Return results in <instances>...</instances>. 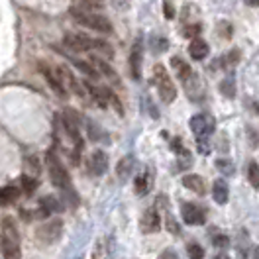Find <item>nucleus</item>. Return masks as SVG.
Masks as SVG:
<instances>
[{"label": "nucleus", "instance_id": "1", "mask_svg": "<svg viewBox=\"0 0 259 259\" xmlns=\"http://www.w3.org/2000/svg\"><path fill=\"white\" fill-rule=\"evenodd\" d=\"M71 18L81 24L89 30H95V32H102V33H110L112 32V22L108 18H104L102 14H97L95 10H84V8H71L69 10Z\"/></svg>", "mask_w": 259, "mask_h": 259}, {"label": "nucleus", "instance_id": "2", "mask_svg": "<svg viewBox=\"0 0 259 259\" xmlns=\"http://www.w3.org/2000/svg\"><path fill=\"white\" fill-rule=\"evenodd\" d=\"M65 46L73 51H93V49H98L106 55H112V49L108 48L104 41L100 39H93L89 35H82V33H67L65 35Z\"/></svg>", "mask_w": 259, "mask_h": 259}, {"label": "nucleus", "instance_id": "3", "mask_svg": "<svg viewBox=\"0 0 259 259\" xmlns=\"http://www.w3.org/2000/svg\"><path fill=\"white\" fill-rule=\"evenodd\" d=\"M46 165H48L51 183H53L57 189L65 191V193H69V194L73 193V191H71V179H69V173L65 171V167L61 165V161L57 159V155H55L53 151H49L48 155H46Z\"/></svg>", "mask_w": 259, "mask_h": 259}, {"label": "nucleus", "instance_id": "4", "mask_svg": "<svg viewBox=\"0 0 259 259\" xmlns=\"http://www.w3.org/2000/svg\"><path fill=\"white\" fill-rule=\"evenodd\" d=\"M153 84L157 87V93L165 104H171L177 98V89L163 65H155V69H153Z\"/></svg>", "mask_w": 259, "mask_h": 259}, {"label": "nucleus", "instance_id": "5", "mask_svg": "<svg viewBox=\"0 0 259 259\" xmlns=\"http://www.w3.org/2000/svg\"><path fill=\"white\" fill-rule=\"evenodd\" d=\"M37 67H39L41 75L46 77V81L49 82V87L53 89V93H55L57 97L67 98V89H65V84H63L61 69H51V67H49V65H46V63H39Z\"/></svg>", "mask_w": 259, "mask_h": 259}, {"label": "nucleus", "instance_id": "6", "mask_svg": "<svg viewBox=\"0 0 259 259\" xmlns=\"http://www.w3.org/2000/svg\"><path fill=\"white\" fill-rule=\"evenodd\" d=\"M61 230H63V222L61 220H49V222H46V224H41V226L37 228L35 236H37V240L41 243H53L59 240Z\"/></svg>", "mask_w": 259, "mask_h": 259}, {"label": "nucleus", "instance_id": "7", "mask_svg": "<svg viewBox=\"0 0 259 259\" xmlns=\"http://www.w3.org/2000/svg\"><path fill=\"white\" fill-rule=\"evenodd\" d=\"M191 130L196 138H208L214 132V118L208 114H196L191 118Z\"/></svg>", "mask_w": 259, "mask_h": 259}, {"label": "nucleus", "instance_id": "8", "mask_svg": "<svg viewBox=\"0 0 259 259\" xmlns=\"http://www.w3.org/2000/svg\"><path fill=\"white\" fill-rule=\"evenodd\" d=\"M181 216H183V220L189 226H200V224H204V212L200 210L196 204H193V202H185L181 206Z\"/></svg>", "mask_w": 259, "mask_h": 259}, {"label": "nucleus", "instance_id": "9", "mask_svg": "<svg viewBox=\"0 0 259 259\" xmlns=\"http://www.w3.org/2000/svg\"><path fill=\"white\" fill-rule=\"evenodd\" d=\"M140 228H142L144 234H153V232H157L161 228V218H159V214H157L155 208H149V210L144 212V218L140 222Z\"/></svg>", "mask_w": 259, "mask_h": 259}, {"label": "nucleus", "instance_id": "10", "mask_svg": "<svg viewBox=\"0 0 259 259\" xmlns=\"http://www.w3.org/2000/svg\"><path fill=\"white\" fill-rule=\"evenodd\" d=\"M91 63L95 65V69L98 71V75H104V77L112 82V84H116V87H120V84H122L120 77H118V73H116V71H114L112 67L106 63V61H102L100 57H93V59H91Z\"/></svg>", "mask_w": 259, "mask_h": 259}, {"label": "nucleus", "instance_id": "11", "mask_svg": "<svg viewBox=\"0 0 259 259\" xmlns=\"http://www.w3.org/2000/svg\"><path fill=\"white\" fill-rule=\"evenodd\" d=\"M91 171L100 177V175H104L106 171H108V155L104 153V151H93V155H91Z\"/></svg>", "mask_w": 259, "mask_h": 259}, {"label": "nucleus", "instance_id": "12", "mask_svg": "<svg viewBox=\"0 0 259 259\" xmlns=\"http://www.w3.org/2000/svg\"><path fill=\"white\" fill-rule=\"evenodd\" d=\"M130 71H132V77L134 79H140L142 77V44L136 41L132 53H130Z\"/></svg>", "mask_w": 259, "mask_h": 259}, {"label": "nucleus", "instance_id": "13", "mask_svg": "<svg viewBox=\"0 0 259 259\" xmlns=\"http://www.w3.org/2000/svg\"><path fill=\"white\" fill-rule=\"evenodd\" d=\"M208 51H210L208 44H206L204 39H200V37L193 39L191 46H189V55H191L193 59H196V61H202V59L208 55Z\"/></svg>", "mask_w": 259, "mask_h": 259}, {"label": "nucleus", "instance_id": "14", "mask_svg": "<svg viewBox=\"0 0 259 259\" xmlns=\"http://www.w3.org/2000/svg\"><path fill=\"white\" fill-rule=\"evenodd\" d=\"M151 185H153V173L146 169V171H142L138 179H136V194H140V196H144V194L149 193V189H151Z\"/></svg>", "mask_w": 259, "mask_h": 259}, {"label": "nucleus", "instance_id": "15", "mask_svg": "<svg viewBox=\"0 0 259 259\" xmlns=\"http://www.w3.org/2000/svg\"><path fill=\"white\" fill-rule=\"evenodd\" d=\"M212 196H214V200H216L218 204H226L228 202L230 191H228V183L224 179L214 181V185H212Z\"/></svg>", "mask_w": 259, "mask_h": 259}, {"label": "nucleus", "instance_id": "16", "mask_svg": "<svg viewBox=\"0 0 259 259\" xmlns=\"http://www.w3.org/2000/svg\"><path fill=\"white\" fill-rule=\"evenodd\" d=\"M183 185H185L189 191H193V193H196V194L206 193L204 179L200 177V175H185V179H183Z\"/></svg>", "mask_w": 259, "mask_h": 259}, {"label": "nucleus", "instance_id": "17", "mask_svg": "<svg viewBox=\"0 0 259 259\" xmlns=\"http://www.w3.org/2000/svg\"><path fill=\"white\" fill-rule=\"evenodd\" d=\"M20 193H22V189L18 185H6V187H2L0 189V204L4 206V204L14 202L18 196H20Z\"/></svg>", "mask_w": 259, "mask_h": 259}, {"label": "nucleus", "instance_id": "18", "mask_svg": "<svg viewBox=\"0 0 259 259\" xmlns=\"http://www.w3.org/2000/svg\"><path fill=\"white\" fill-rule=\"evenodd\" d=\"M173 67H175V69H177V73H179V79H181V81L185 82V84H187V81H189V79H191V77H189V75H191V73H193V71H191V67H189V65L185 63V61H183V59H179V57H175V59H173Z\"/></svg>", "mask_w": 259, "mask_h": 259}, {"label": "nucleus", "instance_id": "19", "mask_svg": "<svg viewBox=\"0 0 259 259\" xmlns=\"http://www.w3.org/2000/svg\"><path fill=\"white\" fill-rule=\"evenodd\" d=\"M132 169H134V157H132V155H128V157H124L122 161L118 163V177L128 179L130 173H132Z\"/></svg>", "mask_w": 259, "mask_h": 259}, {"label": "nucleus", "instance_id": "20", "mask_svg": "<svg viewBox=\"0 0 259 259\" xmlns=\"http://www.w3.org/2000/svg\"><path fill=\"white\" fill-rule=\"evenodd\" d=\"M20 185H22V191L26 194H33L35 191H37V179L35 177H30V175H22V179H20Z\"/></svg>", "mask_w": 259, "mask_h": 259}, {"label": "nucleus", "instance_id": "21", "mask_svg": "<svg viewBox=\"0 0 259 259\" xmlns=\"http://www.w3.org/2000/svg\"><path fill=\"white\" fill-rule=\"evenodd\" d=\"M247 179H249L253 189H259V165L255 161H251L247 165Z\"/></svg>", "mask_w": 259, "mask_h": 259}, {"label": "nucleus", "instance_id": "22", "mask_svg": "<svg viewBox=\"0 0 259 259\" xmlns=\"http://www.w3.org/2000/svg\"><path fill=\"white\" fill-rule=\"evenodd\" d=\"M220 89H222V93H224L228 98H234V95H236V84H234V79H232V77L224 79L222 84H220Z\"/></svg>", "mask_w": 259, "mask_h": 259}, {"label": "nucleus", "instance_id": "23", "mask_svg": "<svg viewBox=\"0 0 259 259\" xmlns=\"http://www.w3.org/2000/svg\"><path fill=\"white\" fill-rule=\"evenodd\" d=\"M187 251H189V257L191 259H204V249L198 243H191L187 247Z\"/></svg>", "mask_w": 259, "mask_h": 259}, {"label": "nucleus", "instance_id": "24", "mask_svg": "<svg viewBox=\"0 0 259 259\" xmlns=\"http://www.w3.org/2000/svg\"><path fill=\"white\" fill-rule=\"evenodd\" d=\"M77 4H82L89 10H100L104 6V0H75Z\"/></svg>", "mask_w": 259, "mask_h": 259}, {"label": "nucleus", "instance_id": "25", "mask_svg": "<svg viewBox=\"0 0 259 259\" xmlns=\"http://www.w3.org/2000/svg\"><path fill=\"white\" fill-rule=\"evenodd\" d=\"M216 167L224 169L226 175H232V173H234V165H232L230 161H224V159H218V161H216Z\"/></svg>", "mask_w": 259, "mask_h": 259}, {"label": "nucleus", "instance_id": "26", "mask_svg": "<svg viewBox=\"0 0 259 259\" xmlns=\"http://www.w3.org/2000/svg\"><path fill=\"white\" fill-rule=\"evenodd\" d=\"M212 243H214L216 247H228V243H230V240H228L226 236H216V238L212 240Z\"/></svg>", "mask_w": 259, "mask_h": 259}, {"label": "nucleus", "instance_id": "27", "mask_svg": "<svg viewBox=\"0 0 259 259\" xmlns=\"http://www.w3.org/2000/svg\"><path fill=\"white\" fill-rule=\"evenodd\" d=\"M165 18L167 20L175 18V8H173V4H169V0H165Z\"/></svg>", "mask_w": 259, "mask_h": 259}, {"label": "nucleus", "instance_id": "28", "mask_svg": "<svg viewBox=\"0 0 259 259\" xmlns=\"http://www.w3.org/2000/svg\"><path fill=\"white\" fill-rule=\"evenodd\" d=\"M93 259H104V245H102V242L97 245V249L93 253Z\"/></svg>", "mask_w": 259, "mask_h": 259}, {"label": "nucleus", "instance_id": "29", "mask_svg": "<svg viewBox=\"0 0 259 259\" xmlns=\"http://www.w3.org/2000/svg\"><path fill=\"white\" fill-rule=\"evenodd\" d=\"M159 259H179V255L173 251V249H165V251H161Z\"/></svg>", "mask_w": 259, "mask_h": 259}, {"label": "nucleus", "instance_id": "30", "mask_svg": "<svg viewBox=\"0 0 259 259\" xmlns=\"http://www.w3.org/2000/svg\"><path fill=\"white\" fill-rule=\"evenodd\" d=\"M247 6H259V0H245Z\"/></svg>", "mask_w": 259, "mask_h": 259}, {"label": "nucleus", "instance_id": "31", "mask_svg": "<svg viewBox=\"0 0 259 259\" xmlns=\"http://www.w3.org/2000/svg\"><path fill=\"white\" fill-rule=\"evenodd\" d=\"M214 259H230V257H228L226 253H218V255H216Z\"/></svg>", "mask_w": 259, "mask_h": 259}, {"label": "nucleus", "instance_id": "32", "mask_svg": "<svg viewBox=\"0 0 259 259\" xmlns=\"http://www.w3.org/2000/svg\"><path fill=\"white\" fill-rule=\"evenodd\" d=\"M253 259H259V247L253 249Z\"/></svg>", "mask_w": 259, "mask_h": 259}]
</instances>
